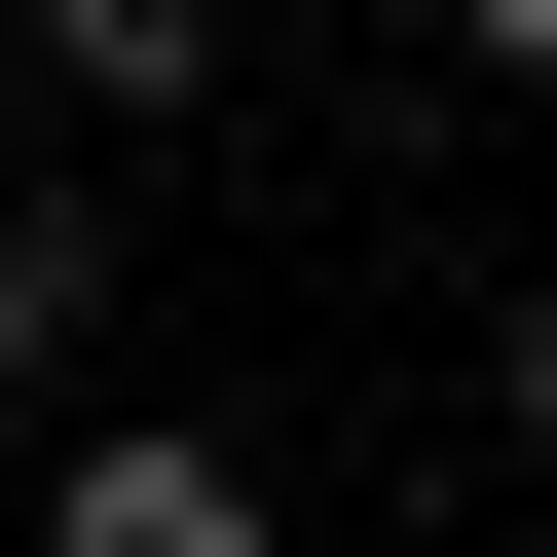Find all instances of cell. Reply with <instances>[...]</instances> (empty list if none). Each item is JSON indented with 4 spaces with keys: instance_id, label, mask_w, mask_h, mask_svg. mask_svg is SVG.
Here are the masks:
<instances>
[{
    "instance_id": "1",
    "label": "cell",
    "mask_w": 557,
    "mask_h": 557,
    "mask_svg": "<svg viewBox=\"0 0 557 557\" xmlns=\"http://www.w3.org/2000/svg\"><path fill=\"white\" fill-rule=\"evenodd\" d=\"M38 557H298V483H260L223 409H75L38 446Z\"/></svg>"
},
{
    "instance_id": "2",
    "label": "cell",
    "mask_w": 557,
    "mask_h": 557,
    "mask_svg": "<svg viewBox=\"0 0 557 557\" xmlns=\"http://www.w3.org/2000/svg\"><path fill=\"white\" fill-rule=\"evenodd\" d=\"M223 112V0H38V186L75 149H186Z\"/></svg>"
},
{
    "instance_id": "3",
    "label": "cell",
    "mask_w": 557,
    "mask_h": 557,
    "mask_svg": "<svg viewBox=\"0 0 557 557\" xmlns=\"http://www.w3.org/2000/svg\"><path fill=\"white\" fill-rule=\"evenodd\" d=\"M75 335H112V186L0 149V446H75Z\"/></svg>"
},
{
    "instance_id": "4",
    "label": "cell",
    "mask_w": 557,
    "mask_h": 557,
    "mask_svg": "<svg viewBox=\"0 0 557 557\" xmlns=\"http://www.w3.org/2000/svg\"><path fill=\"white\" fill-rule=\"evenodd\" d=\"M483 446H520V520H557V260H483Z\"/></svg>"
},
{
    "instance_id": "5",
    "label": "cell",
    "mask_w": 557,
    "mask_h": 557,
    "mask_svg": "<svg viewBox=\"0 0 557 557\" xmlns=\"http://www.w3.org/2000/svg\"><path fill=\"white\" fill-rule=\"evenodd\" d=\"M483 557H557V520H483Z\"/></svg>"
}]
</instances>
